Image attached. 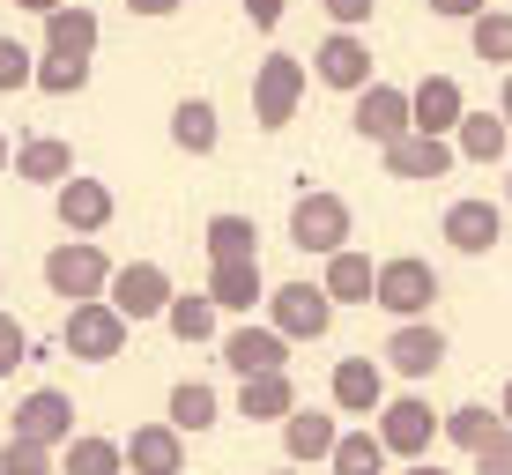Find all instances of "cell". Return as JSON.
<instances>
[{
	"mask_svg": "<svg viewBox=\"0 0 512 475\" xmlns=\"http://www.w3.org/2000/svg\"><path fill=\"white\" fill-rule=\"evenodd\" d=\"M112 260H104V245L97 238H67V245H52L45 253V290L52 297H67V305H97L104 290H112Z\"/></svg>",
	"mask_w": 512,
	"mask_h": 475,
	"instance_id": "1",
	"label": "cell"
},
{
	"mask_svg": "<svg viewBox=\"0 0 512 475\" xmlns=\"http://www.w3.org/2000/svg\"><path fill=\"white\" fill-rule=\"evenodd\" d=\"M372 305L394 312V327H401V320H431V305H438V268H431V260H416V253L379 260V297H372Z\"/></svg>",
	"mask_w": 512,
	"mask_h": 475,
	"instance_id": "2",
	"label": "cell"
},
{
	"mask_svg": "<svg viewBox=\"0 0 512 475\" xmlns=\"http://www.w3.org/2000/svg\"><path fill=\"white\" fill-rule=\"evenodd\" d=\"M305 60H297V52H268V60H260V75H253V119L268 134H282L297 119V97H305Z\"/></svg>",
	"mask_w": 512,
	"mask_h": 475,
	"instance_id": "3",
	"label": "cell"
},
{
	"mask_svg": "<svg viewBox=\"0 0 512 475\" xmlns=\"http://www.w3.org/2000/svg\"><path fill=\"white\" fill-rule=\"evenodd\" d=\"M290 245H297V253L334 260V253L349 245V201H342V193H297V208H290Z\"/></svg>",
	"mask_w": 512,
	"mask_h": 475,
	"instance_id": "4",
	"label": "cell"
},
{
	"mask_svg": "<svg viewBox=\"0 0 512 475\" xmlns=\"http://www.w3.org/2000/svg\"><path fill=\"white\" fill-rule=\"evenodd\" d=\"M171 297L179 290H171V275L156 268V260H127V268L112 275V290H104V305H112L127 327H141V320H164Z\"/></svg>",
	"mask_w": 512,
	"mask_h": 475,
	"instance_id": "5",
	"label": "cell"
},
{
	"mask_svg": "<svg viewBox=\"0 0 512 475\" xmlns=\"http://www.w3.org/2000/svg\"><path fill=\"white\" fill-rule=\"evenodd\" d=\"M268 327L290 334V342H320V334L334 327L327 283H275V290H268Z\"/></svg>",
	"mask_w": 512,
	"mask_h": 475,
	"instance_id": "6",
	"label": "cell"
},
{
	"mask_svg": "<svg viewBox=\"0 0 512 475\" xmlns=\"http://www.w3.org/2000/svg\"><path fill=\"white\" fill-rule=\"evenodd\" d=\"M8 438H30V446H75V401L60 394V386H30L23 401H15L8 416Z\"/></svg>",
	"mask_w": 512,
	"mask_h": 475,
	"instance_id": "7",
	"label": "cell"
},
{
	"mask_svg": "<svg viewBox=\"0 0 512 475\" xmlns=\"http://www.w3.org/2000/svg\"><path fill=\"white\" fill-rule=\"evenodd\" d=\"M372 431L386 438V453H394V461H423V453H431V438L446 431V416H431V401H423V394H401V401H386V409L372 416Z\"/></svg>",
	"mask_w": 512,
	"mask_h": 475,
	"instance_id": "8",
	"label": "cell"
},
{
	"mask_svg": "<svg viewBox=\"0 0 512 475\" xmlns=\"http://www.w3.org/2000/svg\"><path fill=\"white\" fill-rule=\"evenodd\" d=\"M349 127L372 149H394L401 134H416V104H409V90H394V82H372V90L349 104Z\"/></svg>",
	"mask_w": 512,
	"mask_h": 475,
	"instance_id": "9",
	"label": "cell"
},
{
	"mask_svg": "<svg viewBox=\"0 0 512 475\" xmlns=\"http://www.w3.org/2000/svg\"><path fill=\"white\" fill-rule=\"evenodd\" d=\"M60 342H67V357H82V364H112L119 349H127V320H119L104 297H97V305H67Z\"/></svg>",
	"mask_w": 512,
	"mask_h": 475,
	"instance_id": "10",
	"label": "cell"
},
{
	"mask_svg": "<svg viewBox=\"0 0 512 475\" xmlns=\"http://www.w3.org/2000/svg\"><path fill=\"white\" fill-rule=\"evenodd\" d=\"M312 75H320L327 90H342V97H364L372 90V45H364L357 30H327L320 52H312Z\"/></svg>",
	"mask_w": 512,
	"mask_h": 475,
	"instance_id": "11",
	"label": "cell"
},
{
	"mask_svg": "<svg viewBox=\"0 0 512 475\" xmlns=\"http://www.w3.org/2000/svg\"><path fill=\"white\" fill-rule=\"evenodd\" d=\"M438 238H446L453 253L483 260V253H498V238H505V208H498V201H483V193H468V201H453V208H446Z\"/></svg>",
	"mask_w": 512,
	"mask_h": 475,
	"instance_id": "12",
	"label": "cell"
},
{
	"mask_svg": "<svg viewBox=\"0 0 512 475\" xmlns=\"http://www.w3.org/2000/svg\"><path fill=\"white\" fill-rule=\"evenodd\" d=\"M223 364H231L238 379H260V372H290V334H275V327H231L223 334Z\"/></svg>",
	"mask_w": 512,
	"mask_h": 475,
	"instance_id": "13",
	"label": "cell"
},
{
	"mask_svg": "<svg viewBox=\"0 0 512 475\" xmlns=\"http://www.w3.org/2000/svg\"><path fill=\"white\" fill-rule=\"evenodd\" d=\"M409 104H416V134H431V142H453L461 119H468V97H461L453 75H423L409 90Z\"/></svg>",
	"mask_w": 512,
	"mask_h": 475,
	"instance_id": "14",
	"label": "cell"
},
{
	"mask_svg": "<svg viewBox=\"0 0 512 475\" xmlns=\"http://www.w3.org/2000/svg\"><path fill=\"white\" fill-rule=\"evenodd\" d=\"M386 364H394L401 379H431L438 364H446V334H438L431 320H401L394 334H386V349H379Z\"/></svg>",
	"mask_w": 512,
	"mask_h": 475,
	"instance_id": "15",
	"label": "cell"
},
{
	"mask_svg": "<svg viewBox=\"0 0 512 475\" xmlns=\"http://www.w3.org/2000/svg\"><path fill=\"white\" fill-rule=\"evenodd\" d=\"M327 394H334V409H342V416H379L386 409L379 357H342V364H334V379H327Z\"/></svg>",
	"mask_w": 512,
	"mask_h": 475,
	"instance_id": "16",
	"label": "cell"
},
{
	"mask_svg": "<svg viewBox=\"0 0 512 475\" xmlns=\"http://www.w3.org/2000/svg\"><path fill=\"white\" fill-rule=\"evenodd\" d=\"M127 468L134 475H186V431L179 424H134Z\"/></svg>",
	"mask_w": 512,
	"mask_h": 475,
	"instance_id": "17",
	"label": "cell"
},
{
	"mask_svg": "<svg viewBox=\"0 0 512 475\" xmlns=\"http://www.w3.org/2000/svg\"><path fill=\"white\" fill-rule=\"evenodd\" d=\"M52 208H60V223H67L75 238H97L104 223H112V186H104V179H82V171H75V179L52 193Z\"/></svg>",
	"mask_w": 512,
	"mask_h": 475,
	"instance_id": "18",
	"label": "cell"
},
{
	"mask_svg": "<svg viewBox=\"0 0 512 475\" xmlns=\"http://www.w3.org/2000/svg\"><path fill=\"white\" fill-rule=\"evenodd\" d=\"M379 156H386V179H446V171L461 164V149L431 142V134H401V142L379 149Z\"/></svg>",
	"mask_w": 512,
	"mask_h": 475,
	"instance_id": "19",
	"label": "cell"
},
{
	"mask_svg": "<svg viewBox=\"0 0 512 475\" xmlns=\"http://www.w3.org/2000/svg\"><path fill=\"white\" fill-rule=\"evenodd\" d=\"M238 416H245V424H290V416H297V386H290V372L238 379Z\"/></svg>",
	"mask_w": 512,
	"mask_h": 475,
	"instance_id": "20",
	"label": "cell"
},
{
	"mask_svg": "<svg viewBox=\"0 0 512 475\" xmlns=\"http://www.w3.org/2000/svg\"><path fill=\"white\" fill-rule=\"evenodd\" d=\"M15 179H30V186H52V193H60L67 179H75V149H67L60 134H30V142L15 149Z\"/></svg>",
	"mask_w": 512,
	"mask_h": 475,
	"instance_id": "21",
	"label": "cell"
},
{
	"mask_svg": "<svg viewBox=\"0 0 512 475\" xmlns=\"http://www.w3.org/2000/svg\"><path fill=\"white\" fill-rule=\"evenodd\" d=\"M208 297L223 312H253V305H268V275H260V260H216L208 268Z\"/></svg>",
	"mask_w": 512,
	"mask_h": 475,
	"instance_id": "22",
	"label": "cell"
},
{
	"mask_svg": "<svg viewBox=\"0 0 512 475\" xmlns=\"http://www.w3.org/2000/svg\"><path fill=\"white\" fill-rule=\"evenodd\" d=\"M334 446H342V424H334L327 409H297L290 424H282V453H290L297 468L305 461H334Z\"/></svg>",
	"mask_w": 512,
	"mask_h": 475,
	"instance_id": "23",
	"label": "cell"
},
{
	"mask_svg": "<svg viewBox=\"0 0 512 475\" xmlns=\"http://www.w3.org/2000/svg\"><path fill=\"white\" fill-rule=\"evenodd\" d=\"M320 283H327L334 305H372V297H379V268H372V253L342 245V253L327 260V275H320Z\"/></svg>",
	"mask_w": 512,
	"mask_h": 475,
	"instance_id": "24",
	"label": "cell"
},
{
	"mask_svg": "<svg viewBox=\"0 0 512 475\" xmlns=\"http://www.w3.org/2000/svg\"><path fill=\"white\" fill-rule=\"evenodd\" d=\"M201 245H208V268H216V260H260V223L238 216V208H223V216H208Z\"/></svg>",
	"mask_w": 512,
	"mask_h": 475,
	"instance_id": "25",
	"label": "cell"
},
{
	"mask_svg": "<svg viewBox=\"0 0 512 475\" xmlns=\"http://www.w3.org/2000/svg\"><path fill=\"white\" fill-rule=\"evenodd\" d=\"M171 142H179L186 156H216V142H223L216 104H208V97H179V104H171Z\"/></svg>",
	"mask_w": 512,
	"mask_h": 475,
	"instance_id": "26",
	"label": "cell"
},
{
	"mask_svg": "<svg viewBox=\"0 0 512 475\" xmlns=\"http://www.w3.org/2000/svg\"><path fill=\"white\" fill-rule=\"evenodd\" d=\"M60 475H127V438L82 431L75 446H60Z\"/></svg>",
	"mask_w": 512,
	"mask_h": 475,
	"instance_id": "27",
	"label": "cell"
},
{
	"mask_svg": "<svg viewBox=\"0 0 512 475\" xmlns=\"http://www.w3.org/2000/svg\"><path fill=\"white\" fill-rule=\"evenodd\" d=\"M45 52H67V60H90L97 52V15L82 0H67L60 15H45Z\"/></svg>",
	"mask_w": 512,
	"mask_h": 475,
	"instance_id": "28",
	"label": "cell"
},
{
	"mask_svg": "<svg viewBox=\"0 0 512 475\" xmlns=\"http://www.w3.org/2000/svg\"><path fill=\"white\" fill-rule=\"evenodd\" d=\"M446 438H453L461 453H490V446L505 438V416H498V409H483V401H461V409L446 416Z\"/></svg>",
	"mask_w": 512,
	"mask_h": 475,
	"instance_id": "29",
	"label": "cell"
},
{
	"mask_svg": "<svg viewBox=\"0 0 512 475\" xmlns=\"http://www.w3.org/2000/svg\"><path fill=\"white\" fill-rule=\"evenodd\" d=\"M223 416V401H216V386H201V379H179L171 386V409H164V424H179V431H193L201 438L208 424Z\"/></svg>",
	"mask_w": 512,
	"mask_h": 475,
	"instance_id": "30",
	"label": "cell"
},
{
	"mask_svg": "<svg viewBox=\"0 0 512 475\" xmlns=\"http://www.w3.org/2000/svg\"><path fill=\"white\" fill-rule=\"evenodd\" d=\"M386 461H394V453H386V438L364 424V431H342V446H334V475H386Z\"/></svg>",
	"mask_w": 512,
	"mask_h": 475,
	"instance_id": "31",
	"label": "cell"
},
{
	"mask_svg": "<svg viewBox=\"0 0 512 475\" xmlns=\"http://www.w3.org/2000/svg\"><path fill=\"white\" fill-rule=\"evenodd\" d=\"M505 119H490V112H468L461 119V134H453V149H461V164H498L505 156Z\"/></svg>",
	"mask_w": 512,
	"mask_h": 475,
	"instance_id": "32",
	"label": "cell"
},
{
	"mask_svg": "<svg viewBox=\"0 0 512 475\" xmlns=\"http://www.w3.org/2000/svg\"><path fill=\"white\" fill-rule=\"evenodd\" d=\"M216 312H223V305H216L208 290H201V297H171L164 327H171V334H179V342L193 349V342H208V334H216Z\"/></svg>",
	"mask_w": 512,
	"mask_h": 475,
	"instance_id": "33",
	"label": "cell"
},
{
	"mask_svg": "<svg viewBox=\"0 0 512 475\" xmlns=\"http://www.w3.org/2000/svg\"><path fill=\"white\" fill-rule=\"evenodd\" d=\"M468 45H475V60H483V67H505V75H512V15H498V8L475 15Z\"/></svg>",
	"mask_w": 512,
	"mask_h": 475,
	"instance_id": "34",
	"label": "cell"
},
{
	"mask_svg": "<svg viewBox=\"0 0 512 475\" xmlns=\"http://www.w3.org/2000/svg\"><path fill=\"white\" fill-rule=\"evenodd\" d=\"M90 82V60H67V52H38V90L45 97H75Z\"/></svg>",
	"mask_w": 512,
	"mask_h": 475,
	"instance_id": "35",
	"label": "cell"
},
{
	"mask_svg": "<svg viewBox=\"0 0 512 475\" xmlns=\"http://www.w3.org/2000/svg\"><path fill=\"white\" fill-rule=\"evenodd\" d=\"M0 90H38V52L0 38Z\"/></svg>",
	"mask_w": 512,
	"mask_h": 475,
	"instance_id": "36",
	"label": "cell"
},
{
	"mask_svg": "<svg viewBox=\"0 0 512 475\" xmlns=\"http://www.w3.org/2000/svg\"><path fill=\"white\" fill-rule=\"evenodd\" d=\"M0 475H52V446H30V438H0Z\"/></svg>",
	"mask_w": 512,
	"mask_h": 475,
	"instance_id": "37",
	"label": "cell"
},
{
	"mask_svg": "<svg viewBox=\"0 0 512 475\" xmlns=\"http://www.w3.org/2000/svg\"><path fill=\"white\" fill-rule=\"evenodd\" d=\"M15 364H30V334H23V320H8V312H0V379H8Z\"/></svg>",
	"mask_w": 512,
	"mask_h": 475,
	"instance_id": "38",
	"label": "cell"
},
{
	"mask_svg": "<svg viewBox=\"0 0 512 475\" xmlns=\"http://www.w3.org/2000/svg\"><path fill=\"white\" fill-rule=\"evenodd\" d=\"M320 8H327V23H334V30H364L379 0H320Z\"/></svg>",
	"mask_w": 512,
	"mask_h": 475,
	"instance_id": "39",
	"label": "cell"
},
{
	"mask_svg": "<svg viewBox=\"0 0 512 475\" xmlns=\"http://www.w3.org/2000/svg\"><path fill=\"white\" fill-rule=\"evenodd\" d=\"M475 475H512V424H505V438L490 453H475Z\"/></svg>",
	"mask_w": 512,
	"mask_h": 475,
	"instance_id": "40",
	"label": "cell"
},
{
	"mask_svg": "<svg viewBox=\"0 0 512 475\" xmlns=\"http://www.w3.org/2000/svg\"><path fill=\"white\" fill-rule=\"evenodd\" d=\"M431 15H446V23H475V15H490V0H431Z\"/></svg>",
	"mask_w": 512,
	"mask_h": 475,
	"instance_id": "41",
	"label": "cell"
},
{
	"mask_svg": "<svg viewBox=\"0 0 512 475\" xmlns=\"http://www.w3.org/2000/svg\"><path fill=\"white\" fill-rule=\"evenodd\" d=\"M282 8H290V0H245V15H253V30H275V23H282Z\"/></svg>",
	"mask_w": 512,
	"mask_h": 475,
	"instance_id": "42",
	"label": "cell"
},
{
	"mask_svg": "<svg viewBox=\"0 0 512 475\" xmlns=\"http://www.w3.org/2000/svg\"><path fill=\"white\" fill-rule=\"evenodd\" d=\"M127 8H134V15H149V23H164V15H179L186 0H127Z\"/></svg>",
	"mask_w": 512,
	"mask_h": 475,
	"instance_id": "43",
	"label": "cell"
},
{
	"mask_svg": "<svg viewBox=\"0 0 512 475\" xmlns=\"http://www.w3.org/2000/svg\"><path fill=\"white\" fill-rule=\"evenodd\" d=\"M15 8H30V15H60L67 0H15Z\"/></svg>",
	"mask_w": 512,
	"mask_h": 475,
	"instance_id": "44",
	"label": "cell"
},
{
	"mask_svg": "<svg viewBox=\"0 0 512 475\" xmlns=\"http://www.w3.org/2000/svg\"><path fill=\"white\" fill-rule=\"evenodd\" d=\"M498 119H505V127H512V75L498 82Z\"/></svg>",
	"mask_w": 512,
	"mask_h": 475,
	"instance_id": "45",
	"label": "cell"
},
{
	"mask_svg": "<svg viewBox=\"0 0 512 475\" xmlns=\"http://www.w3.org/2000/svg\"><path fill=\"white\" fill-rule=\"evenodd\" d=\"M401 475H446V468H438V461H409V468H401Z\"/></svg>",
	"mask_w": 512,
	"mask_h": 475,
	"instance_id": "46",
	"label": "cell"
},
{
	"mask_svg": "<svg viewBox=\"0 0 512 475\" xmlns=\"http://www.w3.org/2000/svg\"><path fill=\"white\" fill-rule=\"evenodd\" d=\"M498 416H505V424H512V379H505V394H498Z\"/></svg>",
	"mask_w": 512,
	"mask_h": 475,
	"instance_id": "47",
	"label": "cell"
},
{
	"mask_svg": "<svg viewBox=\"0 0 512 475\" xmlns=\"http://www.w3.org/2000/svg\"><path fill=\"white\" fill-rule=\"evenodd\" d=\"M15 164V149H8V134H0V171H8Z\"/></svg>",
	"mask_w": 512,
	"mask_h": 475,
	"instance_id": "48",
	"label": "cell"
},
{
	"mask_svg": "<svg viewBox=\"0 0 512 475\" xmlns=\"http://www.w3.org/2000/svg\"><path fill=\"white\" fill-rule=\"evenodd\" d=\"M505 208H512V179H505Z\"/></svg>",
	"mask_w": 512,
	"mask_h": 475,
	"instance_id": "49",
	"label": "cell"
},
{
	"mask_svg": "<svg viewBox=\"0 0 512 475\" xmlns=\"http://www.w3.org/2000/svg\"><path fill=\"white\" fill-rule=\"evenodd\" d=\"M0 283H8V268H0Z\"/></svg>",
	"mask_w": 512,
	"mask_h": 475,
	"instance_id": "50",
	"label": "cell"
},
{
	"mask_svg": "<svg viewBox=\"0 0 512 475\" xmlns=\"http://www.w3.org/2000/svg\"><path fill=\"white\" fill-rule=\"evenodd\" d=\"M275 475H290V468H275Z\"/></svg>",
	"mask_w": 512,
	"mask_h": 475,
	"instance_id": "51",
	"label": "cell"
}]
</instances>
